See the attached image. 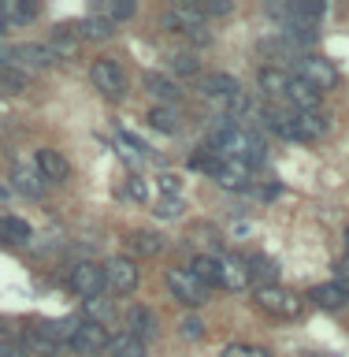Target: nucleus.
I'll return each instance as SVG.
<instances>
[{"label":"nucleus","instance_id":"1","mask_svg":"<svg viewBox=\"0 0 349 357\" xmlns=\"http://www.w3.org/2000/svg\"><path fill=\"white\" fill-rule=\"evenodd\" d=\"M208 149L223 156V160H238V164H261L267 156V145L256 130H245L231 119H216V127L208 130Z\"/></svg>","mask_w":349,"mask_h":357},{"label":"nucleus","instance_id":"2","mask_svg":"<svg viewBox=\"0 0 349 357\" xmlns=\"http://www.w3.org/2000/svg\"><path fill=\"white\" fill-rule=\"evenodd\" d=\"M294 75L305 78V82L312 89H320V93L339 89V82H342L339 67H334L331 60H323V56H312V52H305V56H297V60H294Z\"/></svg>","mask_w":349,"mask_h":357},{"label":"nucleus","instance_id":"3","mask_svg":"<svg viewBox=\"0 0 349 357\" xmlns=\"http://www.w3.org/2000/svg\"><path fill=\"white\" fill-rule=\"evenodd\" d=\"M89 82H93V89H100V97H108V100L127 97V71H123L116 60H108V56L93 60V67H89Z\"/></svg>","mask_w":349,"mask_h":357},{"label":"nucleus","instance_id":"4","mask_svg":"<svg viewBox=\"0 0 349 357\" xmlns=\"http://www.w3.org/2000/svg\"><path fill=\"white\" fill-rule=\"evenodd\" d=\"M167 290L183 301V305H189V309H201L208 301V287L201 283V279L189 272V268H167Z\"/></svg>","mask_w":349,"mask_h":357},{"label":"nucleus","instance_id":"5","mask_svg":"<svg viewBox=\"0 0 349 357\" xmlns=\"http://www.w3.org/2000/svg\"><path fill=\"white\" fill-rule=\"evenodd\" d=\"M104 283H108V290H111L116 298L134 294V290H138V283H141L138 261H134V257H111V261L104 264Z\"/></svg>","mask_w":349,"mask_h":357},{"label":"nucleus","instance_id":"6","mask_svg":"<svg viewBox=\"0 0 349 357\" xmlns=\"http://www.w3.org/2000/svg\"><path fill=\"white\" fill-rule=\"evenodd\" d=\"M67 283H71V290L78 298H86V301H93L100 298L108 290L104 283V264H97V261H78L71 268V275H67Z\"/></svg>","mask_w":349,"mask_h":357},{"label":"nucleus","instance_id":"7","mask_svg":"<svg viewBox=\"0 0 349 357\" xmlns=\"http://www.w3.org/2000/svg\"><path fill=\"white\" fill-rule=\"evenodd\" d=\"M256 305H261L264 312H272V317H283V320L301 317V298L283 290L279 283L275 287H256Z\"/></svg>","mask_w":349,"mask_h":357},{"label":"nucleus","instance_id":"8","mask_svg":"<svg viewBox=\"0 0 349 357\" xmlns=\"http://www.w3.org/2000/svg\"><path fill=\"white\" fill-rule=\"evenodd\" d=\"M8 56H11V67H19V71H41V67L56 63L52 45H38V41L15 45V49H11Z\"/></svg>","mask_w":349,"mask_h":357},{"label":"nucleus","instance_id":"9","mask_svg":"<svg viewBox=\"0 0 349 357\" xmlns=\"http://www.w3.org/2000/svg\"><path fill=\"white\" fill-rule=\"evenodd\" d=\"M261 123H264V130L279 134V138L297 142V112L290 108V105H267L261 112Z\"/></svg>","mask_w":349,"mask_h":357},{"label":"nucleus","instance_id":"10","mask_svg":"<svg viewBox=\"0 0 349 357\" xmlns=\"http://www.w3.org/2000/svg\"><path fill=\"white\" fill-rule=\"evenodd\" d=\"M33 167H38V175L45 178V183H67V178H71V160H67L63 153H56V149H38Z\"/></svg>","mask_w":349,"mask_h":357},{"label":"nucleus","instance_id":"11","mask_svg":"<svg viewBox=\"0 0 349 357\" xmlns=\"http://www.w3.org/2000/svg\"><path fill=\"white\" fill-rule=\"evenodd\" d=\"M71 346H75V350H82V354H104L111 346V335H108V328H100V324L82 320V324H78V331H75V339H71Z\"/></svg>","mask_w":349,"mask_h":357},{"label":"nucleus","instance_id":"12","mask_svg":"<svg viewBox=\"0 0 349 357\" xmlns=\"http://www.w3.org/2000/svg\"><path fill=\"white\" fill-rule=\"evenodd\" d=\"M78 324H82V317H63V320H38L33 324V335L38 339H45L49 346H60V342H71Z\"/></svg>","mask_w":349,"mask_h":357},{"label":"nucleus","instance_id":"13","mask_svg":"<svg viewBox=\"0 0 349 357\" xmlns=\"http://www.w3.org/2000/svg\"><path fill=\"white\" fill-rule=\"evenodd\" d=\"M253 279H249V268H245V257H231V253H219V287L223 290H245Z\"/></svg>","mask_w":349,"mask_h":357},{"label":"nucleus","instance_id":"14","mask_svg":"<svg viewBox=\"0 0 349 357\" xmlns=\"http://www.w3.org/2000/svg\"><path fill=\"white\" fill-rule=\"evenodd\" d=\"M8 178H11V190H15V194H26V197H41L45 186H49L38 175V167H33V164H15Z\"/></svg>","mask_w":349,"mask_h":357},{"label":"nucleus","instance_id":"15","mask_svg":"<svg viewBox=\"0 0 349 357\" xmlns=\"http://www.w3.org/2000/svg\"><path fill=\"white\" fill-rule=\"evenodd\" d=\"M223 190H249L253 186V167L249 164H238V160H223L219 172L212 175Z\"/></svg>","mask_w":349,"mask_h":357},{"label":"nucleus","instance_id":"16","mask_svg":"<svg viewBox=\"0 0 349 357\" xmlns=\"http://www.w3.org/2000/svg\"><path fill=\"white\" fill-rule=\"evenodd\" d=\"M145 93H153L156 100H164V105H178V100H183V86L178 82H171V78L167 75H160V71H145Z\"/></svg>","mask_w":349,"mask_h":357},{"label":"nucleus","instance_id":"17","mask_svg":"<svg viewBox=\"0 0 349 357\" xmlns=\"http://www.w3.org/2000/svg\"><path fill=\"white\" fill-rule=\"evenodd\" d=\"M320 89H312L305 78H297V75H290V89H286V100H290V108L294 112H316L320 108Z\"/></svg>","mask_w":349,"mask_h":357},{"label":"nucleus","instance_id":"18","mask_svg":"<svg viewBox=\"0 0 349 357\" xmlns=\"http://www.w3.org/2000/svg\"><path fill=\"white\" fill-rule=\"evenodd\" d=\"M242 89V82L234 75H227V71H216V75H205V82H201V93H205L212 105H219V100H227V97H234Z\"/></svg>","mask_w":349,"mask_h":357},{"label":"nucleus","instance_id":"19","mask_svg":"<svg viewBox=\"0 0 349 357\" xmlns=\"http://www.w3.org/2000/svg\"><path fill=\"white\" fill-rule=\"evenodd\" d=\"M256 86H261L264 97L283 100L286 89H290V71H283V67H261V71H256Z\"/></svg>","mask_w":349,"mask_h":357},{"label":"nucleus","instance_id":"20","mask_svg":"<svg viewBox=\"0 0 349 357\" xmlns=\"http://www.w3.org/2000/svg\"><path fill=\"white\" fill-rule=\"evenodd\" d=\"M309 298H312V305H320V309H327V312H339L349 305V290H342L339 283H320V287H312L309 290Z\"/></svg>","mask_w":349,"mask_h":357},{"label":"nucleus","instance_id":"21","mask_svg":"<svg viewBox=\"0 0 349 357\" xmlns=\"http://www.w3.org/2000/svg\"><path fill=\"white\" fill-rule=\"evenodd\" d=\"M78 33V41H108L116 33V22L104 19V15H86L78 26H71Z\"/></svg>","mask_w":349,"mask_h":357},{"label":"nucleus","instance_id":"22","mask_svg":"<svg viewBox=\"0 0 349 357\" xmlns=\"http://www.w3.org/2000/svg\"><path fill=\"white\" fill-rule=\"evenodd\" d=\"M245 268H249V279H256L261 287H275V283H279V264H275V257L253 253V257H245Z\"/></svg>","mask_w":349,"mask_h":357},{"label":"nucleus","instance_id":"23","mask_svg":"<svg viewBox=\"0 0 349 357\" xmlns=\"http://www.w3.org/2000/svg\"><path fill=\"white\" fill-rule=\"evenodd\" d=\"M127 331L138 335L141 342L153 339V335H156V312H153L149 305H130V312H127Z\"/></svg>","mask_w":349,"mask_h":357},{"label":"nucleus","instance_id":"24","mask_svg":"<svg viewBox=\"0 0 349 357\" xmlns=\"http://www.w3.org/2000/svg\"><path fill=\"white\" fill-rule=\"evenodd\" d=\"M0 242L4 245H30L33 242L30 223L19 220V216H0Z\"/></svg>","mask_w":349,"mask_h":357},{"label":"nucleus","instance_id":"25","mask_svg":"<svg viewBox=\"0 0 349 357\" xmlns=\"http://www.w3.org/2000/svg\"><path fill=\"white\" fill-rule=\"evenodd\" d=\"M145 119H149V127L160 130V134H178L183 130V112L171 108V105H156Z\"/></svg>","mask_w":349,"mask_h":357},{"label":"nucleus","instance_id":"26","mask_svg":"<svg viewBox=\"0 0 349 357\" xmlns=\"http://www.w3.org/2000/svg\"><path fill=\"white\" fill-rule=\"evenodd\" d=\"M327 130H331L327 116H320V112H297V142H316Z\"/></svg>","mask_w":349,"mask_h":357},{"label":"nucleus","instance_id":"27","mask_svg":"<svg viewBox=\"0 0 349 357\" xmlns=\"http://www.w3.org/2000/svg\"><path fill=\"white\" fill-rule=\"evenodd\" d=\"M41 15V4H26V0H0V19L4 22H30Z\"/></svg>","mask_w":349,"mask_h":357},{"label":"nucleus","instance_id":"28","mask_svg":"<svg viewBox=\"0 0 349 357\" xmlns=\"http://www.w3.org/2000/svg\"><path fill=\"white\" fill-rule=\"evenodd\" d=\"M189 272H194L205 287H219V253H197L194 264H189Z\"/></svg>","mask_w":349,"mask_h":357},{"label":"nucleus","instance_id":"29","mask_svg":"<svg viewBox=\"0 0 349 357\" xmlns=\"http://www.w3.org/2000/svg\"><path fill=\"white\" fill-rule=\"evenodd\" d=\"M127 242H130V250L138 257H160L164 253V238L156 231H134Z\"/></svg>","mask_w":349,"mask_h":357},{"label":"nucleus","instance_id":"30","mask_svg":"<svg viewBox=\"0 0 349 357\" xmlns=\"http://www.w3.org/2000/svg\"><path fill=\"white\" fill-rule=\"evenodd\" d=\"M108 354L111 357H145V342L138 339V335H130V331H119V335H111Z\"/></svg>","mask_w":349,"mask_h":357},{"label":"nucleus","instance_id":"31","mask_svg":"<svg viewBox=\"0 0 349 357\" xmlns=\"http://www.w3.org/2000/svg\"><path fill=\"white\" fill-rule=\"evenodd\" d=\"M22 89H26V71L0 63V93H22Z\"/></svg>","mask_w":349,"mask_h":357},{"label":"nucleus","instance_id":"32","mask_svg":"<svg viewBox=\"0 0 349 357\" xmlns=\"http://www.w3.org/2000/svg\"><path fill=\"white\" fill-rule=\"evenodd\" d=\"M167 63H171L175 75H201L197 52H171V56H167Z\"/></svg>","mask_w":349,"mask_h":357},{"label":"nucleus","instance_id":"33","mask_svg":"<svg viewBox=\"0 0 349 357\" xmlns=\"http://www.w3.org/2000/svg\"><path fill=\"white\" fill-rule=\"evenodd\" d=\"M134 11H138V4L134 0H116V4H100L97 15H104L111 22H123V19H134Z\"/></svg>","mask_w":349,"mask_h":357},{"label":"nucleus","instance_id":"34","mask_svg":"<svg viewBox=\"0 0 349 357\" xmlns=\"http://www.w3.org/2000/svg\"><path fill=\"white\" fill-rule=\"evenodd\" d=\"M111 317H116V309H111L104 298L86 301V320H93V324H100V328H108V320H111Z\"/></svg>","mask_w":349,"mask_h":357},{"label":"nucleus","instance_id":"35","mask_svg":"<svg viewBox=\"0 0 349 357\" xmlns=\"http://www.w3.org/2000/svg\"><path fill=\"white\" fill-rule=\"evenodd\" d=\"M156 216L160 220H183V212H186V205H183V197H160L156 201Z\"/></svg>","mask_w":349,"mask_h":357},{"label":"nucleus","instance_id":"36","mask_svg":"<svg viewBox=\"0 0 349 357\" xmlns=\"http://www.w3.org/2000/svg\"><path fill=\"white\" fill-rule=\"evenodd\" d=\"M178 335L189 339V342L205 339V320H201V317H183V320H178Z\"/></svg>","mask_w":349,"mask_h":357},{"label":"nucleus","instance_id":"37","mask_svg":"<svg viewBox=\"0 0 349 357\" xmlns=\"http://www.w3.org/2000/svg\"><path fill=\"white\" fill-rule=\"evenodd\" d=\"M219 357H272V354L261 350V346H249V342H231V346H223Z\"/></svg>","mask_w":349,"mask_h":357},{"label":"nucleus","instance_id":"38","mask_svg":"<svg viewBox=\"0 0 349 357\" xmlns=\"http://www.w3.org/2000/svg\"><path fill=\"white\" fill-rule=\"evenodd\" d=\"M197 8L205 11V19H208V15H231V11H234V0H197Z\"/></svg>","mask_w":349,"mask_h":357},{"label":"nucleus","instance_id":"39","mask_svg":"<svg viewBox=\"0 0 349 357\" xmlns=\"http://www.w3.org/2000/svg\"><path fill=\"white\" fill-rule=\"evenodd\" d=\"M156 186H160L164 197H178V190H183V178L171 175V172H164V175H156Z\"/></svg>","mask_w":349,"mask_h":357},{"label":"nucleus","instance_id":"40","mask_svg":"<svg viewBox=\"0 0 349 357\" xmlns=\"http://www.w3.org/2000/svg\"><path fill=\"white\" fill-rule=\"evenodd\" d=\"M127 194H130L134 201H149V183H145L141 175H130V178H127Z\"/></svg>","mask_w":349,"mask_h":357},{"label":"nucleus","instance_id":"41","mask_svg":"<svg viewBox=\"0 0 349 357\" xmlns=\"http://www.w3.org/2000/svg\"><path fill=\"white\" fill-rule=\"evenodd\" d=\"M334 283H339L342 290H349V253L334 261Z\"/></svg>","mask_w":349,"mask_h":357},{"label":"nucleus","instance_id":"42","mask_svg":"<svg viewBox=\"0 0 349 357\" xmlns=\"http://www.w3.org/2000/svg\"><path fill=\"white\" fill-rule=\"evenodd\" d=\"M0 357H30L26 346H15V342H0Z\"/></svg>","mask_w":349,"mask_h":357},{"label":"nucleus","instance_id":"43","mask_svg":"<svg viewBox=\"0 0 349 357\" xmlns=\"http://www.w3.org/2000/svg\"><path fill=\"white\" fill-rule=\"evenodd\" d=\"M4 119H8V105L0 100V123H4Z\"/></svg>","mask_w":349,"mask_h":357},{"label":"nucleus","instance_id":"44","mask_svg":"<svg viewBox=\"0 0 349 357\" xmlns=\"http://www.w3.org/2000/svg\"><path fill=\"white\" fill-rule=\"evenodd\" d=\"M8 194H11V190H8V186H0V201H8Z\"/></svg>","mask_w":349,"mask_h":357},{"label":"nucleus","instance_id":"45","mask_svg":"<svg viewBox=\"0 0 349 357\" xmlns=\"http://www.w3.org/2000/svg\"><path fill=\"white\" fill-rule=\"evenodd\" d=\"M4 30H8V22H4V19H0V33H4Z\"/></svg>","mask_w":349,"mask_h":357},{"label":"nucleus","instance_id":"46","mask_svg":"<svg viewBox=\"0 0 349 357\" xmlns=\"http://www.w3.org/2000/svg\"><path fill=\"white\" fill-rule=\"evenodd\" d=\"M346 245H349V227H346Z\"/></svg>","mask_w":349,"mask_h":357}]
</instances>
